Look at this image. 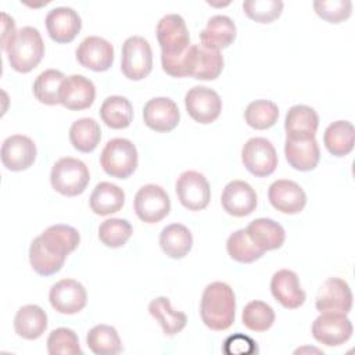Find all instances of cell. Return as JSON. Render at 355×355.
Wrapping results in <instances>:
<instances>
[{"instance_id": "cell-11", "label": "cell", "mask_w": 355, "mask_h": 355, "mask_svg": "<svg viewBox=\"0 0 355 355\" xmlns=\"http://www.w3.org/2000/svg\"><path fill=\"white\" fill-rule=\"evenodd\" d=\"M180 204L190 211L207 208L211 200V187L207 178L197 171L183 172L175 184Z\"/></svg>"}, {"instance_id": "cell-44", "label": "cell", "mask_w": 355, "mask_h": 355, "mask_svg": "<svg viewBox=\"0 0 355 355\" xmlns=\"http://www.w3.org/2000/svg\"><path fill=\"white\" fill-rule=\"evenodd\" d=\"M315 12L330 24H340L349 18L352 3L349 0H316L313 1Z\"/></svg>"}, {"instance_id": "cell-46", "label": "cell", "mask_w": 355, "mask_h": 355, "mask_svg": "<svg viewBox=\"0 0 355 355\" xmlns=\"http://www.w3.org/2000/svg\"><path fill=\"white\" fill-rule=\"evenodd\" d=\"M1 19H3L1 21V28H3V31H1V47L4 50L8 46V43L12 40V37L15 36L17 31H15V22L10 15L3 12Z\"/></svg>"}, {"instance_id": "cell-4", "label": "cell", "mask_w": 355, "mask_h": 355, "mask_svg": "<svg viewBox=\"0 0 355 355\" xmlns=\"http://www.w3.org/2000/svg\"><path fill=\"white\" fill-rule=\"evenodd\" d=\"M90 182V173L85 162L72 157L60 158L51 168V187L65 196L75 197L85 191Z\"/></svg>"}, {"instance_id": "cell-3", "label": "cell", "mask_w": 355, "mask_h": 355, "mask_svg": "<svg viewBox=\"0 0 355 355\" xmlns=\"http://www.w3.org/2000/svg\"><path fill=\"white\" fill-rule=\"evenodd\" d=\"M4 50L11 68L17 72L26 73L40 64L44 55V43L36 28L24 26L17 31Z\"/></svg>"}, {"instance_id": "cell-7", "label": "cell", "mask_w": 355, "mask_h": 355, "mask_svg": "<svg viewBox=\"0 0 355 355\" xmlns=\"http://www.w3.org/2000/svg\"><path fill=\"white\" fill-rule=\"evenodd\" d=\"M133 208L137 218L146 223H158L171 211L168 193L158 184H144L133 200Z\"/></svg>"}, {"instance_id": "cell-14", "label": "cell", "mask_w": 355, "mask_h": 355, "mask_svg": "<svg viewBox=\"0 0 355 355\" xmlns=\"http://www.w3.org/2000/svg\"><path fill=\"white\" fill-rule=\"evenodd\" d=\"M315 306L320 313L337 312L347 315L352 308V293L348 283L340 277L326 279L319 287Z\"/></svg>"}, {"instance_id": "cell-28", "label": "cell", "mask_w": 355, "mask_h": 355, "mask_svg": "<svg viewBox=\"0 0 355 355\" xmlns=\"http://www.w3.org/2000/svg\"><path fill=\"white\" fill-rule=\"evenodd\" d=\"M90 209L100 216L111 215L122 209L125 204V193L123 190L110 182H100L92 191Z\"/></svg>"}, {"instance_id": "cell-19", "label": "cell", "mask_w": 355, "mask_h": 355, "mask_svg": "<svg viewBox=\"0 0 355 355\" xmlns=\"http://www.w3.org/2000/svg\"><path fill=\"white\" fill-rule=\"evenodd\" d=\"M268 198L273 208L283 214H300L306 205V194L302 187L287 179L275 180L268 190Z\"/></svg>"}, {"instance_id": "cell-16", "label": "cell", "mask_w": 355, "mask_h": 355, "mask_svg": "<svg viewBox=\"0 0 355 355\" xmlns=\"http://www.w3.org/2000/svg\"><path fill=\"white\" fill-rule=\"evenodd\" d=\"M33 140L24 135H11L1 144V162L12 172L28 169L36 159Z\"/></svg>"}, {"instance_id": "cell-30", "label": "cell", "mask_w": 355, "mask_h": 355, "mask_svg": "<svg viewBox=\"0 0 355 355\" xmlns=\"http://www.w3.org/2000/svg\"><path fill=\"white\" fill-rule=\"evenodd\" d=\"M159 245L168 257L180 259L191 250L193 236L184 225L172 223L162 229L159 234Z\"/></svg>"}, {"instance_id": "cell-2", "label": "cell", "mask_w": 355, "mask_h": 355, "mask_svg": "<svg viewBox=\"0 0 355 355\" xmlns=\"http://www.w3.org/2000/svg\"><path fill=\"white\" fill-rule=\"evenodd\" d=\"M200 315L208 329L215 331L227 330L236 316V297L233 288L223 282L209 283L201 297Z\"/></svg>"}, {"instance_id": "cell-10", "label": "cell", "mask_w": 355, "mask_h": 355, "mask_svg": "<svg viewBox=\"0 0 355 355\" xmlns=\"http://www.w3.org/2000/svg\"><path fill=\"white\" fill-rule=\"evenodd\" d=\"M352 323L344 313L322 312L312 323L313 338L327 347H338L352 336Z\"/></svg>"}, {"instance_id": "cell-18", "label": "cell", "mask_w": 355, "mask_h": 355, "mask_svg": "<svg viewBox=\"0 0 355 355\" xmlns=\"http://www.w3.org/2000/svg\"><path fill=\"white\" fill-rule=\"evenodd\" d=\"M144 123L159 133L171 132L180 121V112L176 103L168 97H154L143 108Z\"/></svg>"}, {"instance_id": "cell-13", "label": "cell", "mask_w": 355, "mask_h": 355, "mask_svg": "<svg viewBox=\"0 0 355 355\" xmlns=\"http://www.w3.org/2000/svg\"><path fill=\"white\" fill-rule=\"evenodd\" d=\"M49 301L58 313L73 315L86 306L87 293L83 284L78 280L62 279L51 286Z\"/></svg>"}, {"instance_id": "cell-31", "label": "cell", "mask_w": 355, "mask_h": 355, "mask_svg": "<svg viewBox=\"0 0 355 355\" xmlns=\"http://www.w3.org/2000/svg\"><path fill=\"white\" fill-rule=\"evenodd\" d=\"M148 312L159 323L166 336H176L186 327V315L180 311H175L168 297L154 298L148 305Z\"/></svg>"}, {"instance_id": "cell-9", "label": "cell", "mask_w": 355, "mask_h": 355, "mask_svg": "<svg viewBox=\"0 0 355 355\" xmlns=\"http://www.w3.org/2000/svg\"><path fill=\"white\" fill-rule=\"evenodd\" d=\"M157 39L161 47V55H179L190 46L189 29L179 14H168L159 19Z\"/></svg>"}, {"instance_id": "cell-43", "label": "cell", "mask_w": 355, "mask_h": 355, "mask_svg": "<svg viewBox=\"0 0 355 355\" xmlns=\"http://www.w3.org/2000/svg\"><path fill=\"white\" fill-rule=\"evenodd\" d=\"M196 58H197L196 44H190L189 49L179 55H173V57L161 55V64H162V69L168 75L173 78H183V76L193 75L194 67H196Z\"/></svg>"}, {"instance_id": "cell-22", "label": "cell", "mask_w": 355, "mask_h": 355, "mask_svg": "<svg viewBox=\"0 0 355 355\" xmlns=\"http://www.w3.org/2000/svg\"><path fill=\"white\" fill-rule=\"evenodd\" d=\"M46 28L55 43H69L80 32L82 19L71 7H55L46 17Z\"/></svg>"}, {"instance_id": "cell-25", "label": "cell", "mask_w": 355, "mask_h": 355, "mask_svg": "<svg viewBox=\"0 0 355 355\" xmlns=\"http://www.w3.org/2000/svg\"><path fill=\"white\" fill-rule=\"evenodd\" d=\"M236 33V25L230 17L214 15L200 33L201 46L219 51L234 42Z\"/></svg>"}, {"instance_id": "cell-6", "label": "cell", "mask_w": 355, "mask_h": 355, "mask_svg": "<svg viewBox=\"0 0 355 355\" xmlns=\"http://www.w3.org/2000/svg\"><path fill=\"white\" fill-rule=\"evenodd\" d=\"M122 73L130 80L144 79L153 69V50L141 36H130L122 44Z\"/></svg>"}, {"instance_id": "cell-29", "label": "cell", "mask_w": 355, "mask_h": 355, "mask_svg": "<svg viewBox=\"0 0 355 355\" xmlns=\"http://www.w3.org/2000/svg\"><path fill=\"white\" fill-rule=\"evenodd\" d=\"M323 143L331 155H348L352 151L355 143L354 125L348 121H336L330 123L324 130Z\"/></svg>"}, {"instance_id": "cell-38", "label": "cell", "mask_w": 355, "mask_h": 355, "mask_svg": "<svg viewBox=\"0 0 355 355\" xmlns=\"http://www.w3.org/2000/svg\"><path fill=\"white\" fill-rule=\"evenodd\" d=\"M226 250L232 259L241 263H251L265 254L251 241L245 229H239L229 236L226 241Z\"/></svg>"}, {"instance_id": "cell-39", "label": "cell", "mask_w": 355, "mask_h": 355, "mask_svg": "<svg viewBox=\"0 0 355 355\" xmlns=\"http://www.w3.org/2000/svg\"><path fill=\"white\" fill-rule=\"evenodd\" d=\"M243 324L257 333L266 331L275 323V311L263 301H251L243 309Z\"/></svg>"}, {"instance_id": "cell-5", "label": "cell", "mask_w": 355, "mask_h": 355, "mask_svg": "<svg viewBox=\"0 0 355 355\" xmlns=\"http://www.w3.org/2000/svg\"><path fill=\"white\" fill-rule=\"evenodd\" d=\"M137 148L136 146L122 137L111 139L104 146L100 164L103 171L116 179H126L129 178L137 168Z\"/></svg>"}, {"instance_id": "cell-23", "label": "cell", "mask_w": 355, "mask_h": 355, "mask_svg": "<svg viewBox=\"0 0 355 355\" xmlns=\"http://www.w3.org/2000/svg\"><path fill=\"white\" fill-rule=\"evenodd\" d=\"M284 155L290 166L301 172H308L315 169L319 164V144L315 137L286 139Z\"/></svg>"}, {"instance_id": "cell-8", "label": "cell", "mask_w": 355, "mask_h": 355, "mask_svg": "<svg viewBox=\"0 0 355 355\" xmlns=\"http://www.w3.org/2000/svg\"><path fill=\"white\" fill-rule=\"evenodd\" d=\"M241 161L250 173L257 178H266L277 166V154L268 139L252 137L243 146Z\"/></svg>"}, {"instance_id": "cell-17", "label": "cell", "mask_w": 355, "mask_h": 355, "mask_svg": "<svg viewBox=\"0 0 355 355\" xmlns=\"http://www.w3.org/2000/svg\"><path fill=\"white\" fill-rule=\"evenodd\" d=\"M220 202L229 215L243 218L255 211L258 198L251 184L244 180H232L225 186Z\"/></svg>"}, {"instance_id": "cell-15", "label": "cell", "mask_w": 355, "mask_h": 355, "mask_svg": "<svg viewBox=\"0 0 355 355\" xmlns=\"http://www.w3.org/2000/svg\"><path fill=\"white\" fill-rule=\"evenodd\" d=\"M76 60L87 69L104 72L114 62V47L100 36H87L76 49Z\"/></svg>"}, {"instance_id": "cell-20", "label": "cell", "mask_w": 355, "mask_h": 355, "mask_svg": "<svg viewBox=\"0 0 355 355\" xmlns=\"http://www.w3.org/2000/svg\"><path fill=\"white\" fill-rule=\"evenodd\" d=\"M96 97L94 83L83 75L67 76L60 87V104L72 111L89 108Z\"/></svg>"}, {"instance_id": "cell-35", "label": "cell", "mask_w": 355, "mask_h": 355, "mask_svg": "<svg viewBox=\"0 0 355 355\" xmlns=\"http://www.w3.org/2000/svg\"><path fill=\"white\" fill-rule=\"evenodd\" d=\"M65 79L58 69H46L33 82V94L37 101L47 105L60 104V87Z\"/></svg>"}, {"instance_id": "cell-21", "label": "cell", "mask_w": 355, "mask_h": 355, "mask_svg": "<svg viewBox=\"0 0 355 355\" xmlns=\"http://www.w3.org/2000/svg\"><path fill=\"white\" fill-rule=\"evenodd\" d=\"M270 291L275 300L286 309H297L306 300L297 273L290 269H280L272 276Z\"/></svg>"}, {"instance_id": "cell-41", "label": "cell", "mask_w": 355, "mask_h": 355, "mask_svg": "<svg viewBox=\"0 0 355 355\" xmlns=\"http://www.w3.org/2000/svg\"><path fill=\"white\" fill-rule=\"evenodd\" d=\"M47 351L50 355H82L76 333L68 327H58L47 337Z\"/></svg>"}, {"instance_id": "cell-40", "label": "cell", "mask_w": 355, "mask_h": 355, "mask_svg": "<svg viewBox=\"0 0 355 355\" xmlns=\"http://www.w3.org/2000/svg\"><path fill=\"white\" fill-rule=\"evenodd\" d=\"M132 233V225L126 219L121 218L105 219L98 226V239L104 245L110 248H119L125 245Z\"/></svg>"}, {"instance_id": "cell-12", "label": "cell", "mask_w": 355, "mask_h": 355, "mask_svg": "<svg viewBox=\"0 0 355 355\" xmlns=\"http://www.w3.org/2000/svg\"><path fill=\"white\" fill-rule=\"evenodd\" d=\"M184 105L189 115L202 125L216 121L222 111L219 94L207 86L191 87L184 96Z\"/></svg>"}, {"instance_id": "cell-26", "label": "cell", "mask_w": 355, "mask_h": 355, "mask_svg": "<svg viewBox=\"0 0 355 355\" xmlns=\"http://www.w3.org/2000/svg\"><path fill=\"white\" fill-rule=\"evenodd\" d=\"M245 232L251 241L263 252L280 248L286 240V232L283 226L269 218L254 219Z\"/></svg>"}, {"instance_id": "cell-33", "label": "cell", "mask_w": 355, "mask_h": 355, "mask_svg": "<svg viewBox=\"0 0 355 355\" xmlns=\"http://www.w3.org/2000/svg\"><path fill=\"white\" fill-rule=\"evenodd\" d=\"M101 139L100 125L93 118H80L69 128V141L80 153L96 150Z\"/></svg>"}, {"instance_id": "cell-24", "label": "cell", "mask_w": 355, "mask_h": 355, "mask_svg": "<svg viewBox=\"0 0 355 355\" xmlns=\"http://www.w3.org/2000/svg\"><path fill=\"white\" fill-rule=\"evenodd\" d=\"M319 126V116L316 111L308 105H293L284 121L286 139H309L315 137Z\"/></svg>"}, {"instance_id": "cell-27", "label": "cell", "mask_w": 355, "mask_h": 355, "mask_svg": "<svg viewBox=\"0 0 355 355\" xmlns=\"http://www.w3.org/2000/svg\"><path fill=\"white\" fill-rule=\"evenodd\" d=\"M47 329V313L39 305L21 306L14 318L15 333L25 340L39 338Z\"/></svg>"}, {"instance_id": "cell-37", "label": "cell", "mask_w": 355, "mask_h": 355, "mask_svg": "<svg viewBox=\"0 0 355 355\" xmlns=\"http://www.w3.org/2000/svg\"><path fill=\"white\" fill-rule=\"evenodd\" d=\"M196 67L193 78L198 80H214L216 79L223 69V55L220 51L207 49L201 44H196Z\"/></svg>"}, {"instance_id": "cell-32", "label": "cell", "mask_w": 355, "mask_h": 355, "mask_svg": "<svg viewBox=\"0 0 355 355\" xmlns=\"http://www.w3.org/2000/svg\"><path fill=\"white\" fill-rule=\"evenodd\" d=\"M103 122L111 129H125L132 123L133 107L123 96H110L100 107Z\"/></svg>"}, {"instance_id": "cell-1", "label": "cell", "mask_w": 355, "mask_h": 355, "mask_svg": "<svg viewBox=\"0 0 355 355\" xmlns=\"http://www.w3.org/2000/svg\"><path fill=\"white\" fill-rule=\"evenodd\" d=\"M80 243L79 232L69 225H53L35 237L29 247V262L40 276H51L61 270L67 257Z\"/></svg>"}, {"instance_id": "cell-34", "label": "cell", "mask_w": 355, "mask_h": 355, "mask_svg": "<svg viewBox=\"0 0 355 355\" xmlns=\"http://www.w3.org/2000/svg\"><path fill=\"white\" fill-rule=\"evenodd\" d=\"M89 349L96 355H116L122 351V341L115 327L97 324L86 336Z\"/></svg>"}, {"instance_id": "cell-42", "label": "cell", "mask_w": 355, "mask_h": 355, "mask_svg": "<svg viewBox=\"0 0 355 355\" xmlns=\"http://www.w3.org/2000/svg\"><path fill=\"white\" fill-rule=\"evenodd\" d=\"M280 0H245L243 10L248 18L259 24H270L277 19L283 11Z\"/></svg>"}, {"instance_id": "cell-36", "label": "cell", "mask_w": 355, "mask_h": 355, "mask_svg": "<svg viewBox=\"0 0 355 355\" xmlns=\"http://www.w3.org/2000/svg\"><path fill=\"white\" fill-rule=\"evenodd\" d=\"M279 118V108L273 101L269 100H255L251 101L245 111L244 119L248 126L257 130H265L272 128Z\"/></svg>"}, {"instance_id": "cell-45", "label": "cell", "mask_w": 355, "mask_h": 355, "mask_svg": "<svg viewBox=\"0 0 355 355\" xmlns=\"http://www.w3.org/2000/svg\"><path fill=\"white\" fill-rule=\"evenodd\" d=\"M223 352L225 354H254V352H258V348H257V343L250 338L248 336H244V334H234V336H230L226 338L225 341V345H223Z\"/></svg>"}]
</instances>
